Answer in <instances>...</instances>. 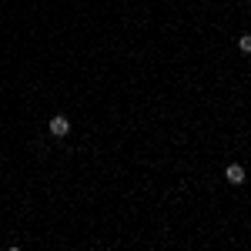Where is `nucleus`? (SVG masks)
Masks as SVG:
<instances>
[{"mask_svg": "<svg viewBox=\"0 0 251 251\" xmlns=\"http://www.w3.org/2000/svg\"><path fill=\"white\" fill-rule=\"evenodd\" d=\"M225 177H228L231 184H241V181H245V168H241V164H228V168H225Z\"/></svg>", "mask_w": 251, "mask_h": 251, "instance_id": "f03ea898", "label": "nucleus"}, {"mask_svg": "<svg viewBox=\"0 0 251 251\" xmlns=\"http://www.w3.org/2000/svg\"><path fill=\"white\" fill-rule=\"evenodd\" d=\"M238 47H241L245 54H251V34H241V37H238Z\"/></svg>", "mask_w": 251, "mask_h": 251, "instance_id": "7ed1b4c3", "label": "nucleus"}, {"mask_svg": "<svg viewBox=\"0 0 251 251\" xmlns=\"http://www.w3.org/2000/svg\"><path fill=\"white\" fill-rule=\"evenodd\" d=\"M47 127H50V134H54V137H67V134H71V121H67L64 114H54Z\"/></svg>", "mask_w": 251, "mask_h": 251, "instance_id": "f257e3e1", "label": "nucleus"}]
</instances>
